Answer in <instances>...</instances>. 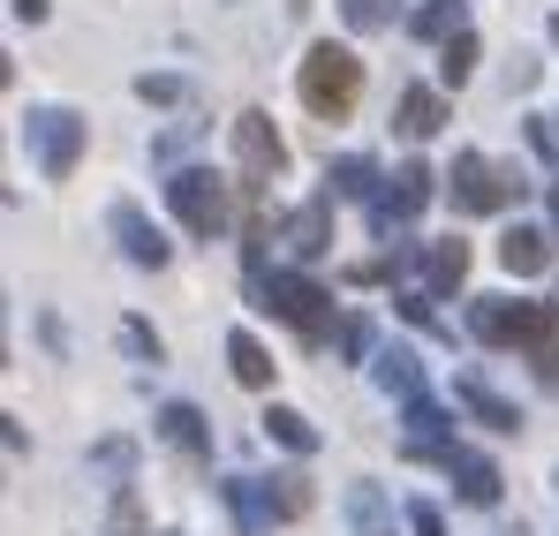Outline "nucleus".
Here are the masks:
<instances>
[{"instance_id": "nucleus-1", "label": "nucleus", "mask_w": 559, "mask_h": 536, "mask_svg": "<svg viewBox=\"0 0 559 536\" xmlns=\"http://www.w3.org/2000/svg\"><path fill=\"white\" fill-rule=\"evenodd\" d=\"M302 106L318 114V121H341L348 106H356V91H364V61L348 53V46H333V38H318L310 53H302Z\"/></svg>"}, {"instance_id": "nucleus-2", "label": "nucleus", "mask_w": 559, "mask_h": 536, "mask_svg": "<svg viewBox=\"0 0 559 536\" xmlns=\"http://www.w3.org/2000/svg\"><path fill=\"white\" fill-rule=\"evenodd\" d=\"M84 136H92V129H84V114H69V106H31V114H23V144H31V159H38L46 181L76 175Z\"/></svg>"}, {"instance_id": "nucleus-3", "label": "nucleus", "mask_w": 559, "mask_h": 536, "mask_svg": "<svg viewBox=\"0 0 559 536\" xmlns=\"http://www.w3.org/2000/svg\"><path fill=\"white\" fill-rule=\"evenodd\" d=\"M468 325H476V341H491V348H545L559 325L552 302H507V295H484L476 310H468Z\"/></svg>"}, {"instance_id": "nucleus-4", "label": "nucleus", "mask_w": 559, "mask_h": 536, "mask_svg": "<svg viewBox=\"0 0 559 536\" xmlns=\"http://www.w3.org/2000/svg\"><path fill=\"white\" fill-rule=\"evenodd\" d=\"M167 204H175V219H182L189 235H219V227L235 219V204H227V181H212L204 167H182V175L167 181Z\"/></svg>"}, {"instance_id": "nucleus-5", "label": "nucleus", "mask_w": 559, "mask_h": 536, "mask_svg": "<svg viewBox=\"0 0 559 536\" xmlns=\"http://www.w3.org/2000/svg\"><path fill=\"white\" fill-rule=\"evenodd\" d=\"M265 310H280L302 341H325V325H333V295L310 287L302 272H273V279H265Z\"/></svg>"}, {"instance_id": "nucleus-6", "label": "nucleus", "mask_w": 559, "mask_h": 536, "mask_svg": "<svg viewBox=\"0 0 559 536\" xmlns=\"http://www.w3.org/2000/svg\"><path fill=\"white\" fill-rule=\"evenodd\" d=\"M514 196H522V181L507 175L499 159L454 152V212H499V204H514Z\"/></svg>"}, {"instance_id": "nucleus-7", "label": "nucleus", "mask_w": 559, "mask_h": 536, "mask_svg": "<svg viewBox=\"0 0 559 536\" xmlns=\"http://www.w3.org/2000/svg\"><path fill=\"white\" fill-rule=\"evenodd\" d=\"M235 159H242V175H250V189L258 181H273L280 167H287V144H280V129L250 106V114H235Z\"/></svg>"}, {"instance_id": "nucleus-8", "label": "nucleus", "mask_w": 559, "mask_h": 536, "mask_svg": "<svg viewBox=\"0 0 559 536\" xmlns=\"http://www.w3.org/2000/svg\"><path fill=\"white\" fill-rule=\"evenodd\" d=\"M280 235H287V250H295V258H325V250H333V196H310V204H295Z\"/></svg>"}, {"instance_id": "nucleus-9", "label": "nucleus", "mask_w": 559, "mask_h": 536, "mask_svg": "<svg viewBox=\"0 0 559 536\" xmlns=\"http://www.w3.org/2000/svg\"><path fill=\"white\" fill-rule=\"evenodd\" d=\"M424 204H431V167H424V159H408V167L393 175V189L378 196V227H393V219H416Z\"/></svg>"}, {"instance_id": "nucleus-10", "label": "nucleus", "mask_w": 559, "mask_h": 536, "mask_svg": "<svg viewBox=\"0 0 559 536\" xmlns=\"http://www.w3.org/2000/svg\"><path fill=\"white\" fill-rule=\"evenodd\" d=\"M114 235H121V250H129L136 265H167V235H159L136 204H114Z\"/></svg>"}, {"instance_id": "nucleus-11", "label": "nucleus", "mask_w": 559, "mask_h": 536, "mask_svg": "<svg viewBox=\"0 0 559 536\" xmlns=\"http://www.w3.org/2000/svg\"><path fill=\"white\" fill-rule=\"evenodd\" d=\"M454 401H462L468 416L484 424V431H522V416H514V401H499L484 378H454Z\"/></svg>"}, {"instance_id": "nucleus-12", "label": "nucleus", "mask_w": 559, "mask_h": 536, "mask_svg": "<svg viewBox=\"0 0 559 536\" xmlns=\"http://www.w3.org/2000/svg\"><path fill=\"white\" fill-rule=\"evenodd\" d=\"M393 129H401V136H408V144H424V136H439V129H447V98H439V91H401V121H393Z\"/></svg>"}, {"instance_id": "nucleus-13", "label": "nucleus", "mask_w": 559, "mask_h": 536, "mask_svg": "<svg viewBox=\"0 0 559 536\" xmlns=\"http://www.w3.org/2000/svg\"><path fill=\"white\" fill-rule=\"evenodd\" d=\"M499 265L522 272V279L545 272V265H552V235H537V227H507V235H499Z\"/></svg>"}, {"instance_id": "nucleus-14", "label": "nucleus", "mask_w": 559, "mask_h": 536, "mask_svg": "<svg viewBox=\"0 0 559 536\" xmlns=\"http://www.w3.org/2000/svg\"><path fill=\"white\" fill-rule=\"evenodd\" d=\"M447 476H462V499L468 507H491V499H499V468H491V461H484V453H447Z\"/></svg>"}, {"instance_id": "nucleus-15", "label": "nucleus", "mask_w": 559, "mask_h": 536, "mask_svg": "<svg viewBox=\"0 0 559 536\" xmlns=\"http://www.w3.org/2000/svg\"><path fill=\"white\" fill-rule=\"evenodd\" d=\"M159 439H167L175 453H189V461H204V453H212V439H204V416H197V408H182V401L159 416Z\"/></svg>"}, {"instance_id": "nucleus-16", "label": "nucleus", "mask_w": 559, "mask_h": 536, "mask_svg": "<svg viewBox=\"0 0 559 536\" xmlns=\"http://www.w3.org/2000/svg\"><path fill=\"white\" fill-rule=\"evenodd\" d=\"M462 31H468V8H462V0H431V8L416 15V38H439V46H447V38H462Z\"/></svg>"}, {"instance_id": "nucleus-17", "label": "nucleus", "mask_w": 559, "mask_h": 536, "mask_svg": "<svg viewBox=\"0 0 559 536\" xmlns=\"http://www.w3.org/2000/svg\"><path fill=\"white\" fill-rule=\"evenodd\" d=\"M227 362H235V378H242V385H273V356H265L250 333H235V341H227Z\"/></svg>"}, {"instance_id": "nucleus-18", "label": "nucleus", "mask_w": 559, "mask_h": 536, "mask_svg": "<svg viewBox=\"0 0 559 536\" xmlns=\"http://www.w3.org/2000/svg\"><path fill=\"white\" fill-rule=\"evenodd\" d=\"M265 439H280L287 453H310V446H318L310 416H295V408H265Z\"/></svg>"}, {"instance_id": "nucleus-19", "label": "nucleus", "mask_w": 559, "mask_h": 536, "mask_svg": "<svg viewBox=\"0 0 559 536\" xmlns=\"http://www.w3.org/2000/svg\"><path fill=\"white\" fill-rule=\"evenodd\" d=\"M378 385H385V393H401V401H416V385H424V378H416V356H408V348L378 356Z\"/></svg>"}, {"instance_id": "nucleus-20", "label": "nucleus", "mask_w": 559, "mask_h": 536, "mask_svg": "<svg viewBox=\"0 0 559 536\" xmlns=\"http://www.w3.org/2000/svg\"><path fill=\"white\" fill-rule=\"evenodd\" d=\"M439 76H447V84H468V76H476V38H447V53H439Z\"/></svg>"}, {"instance_id": "nucleus-21", "label": "nucleus", "mask_w": 559, "mask_h": 536, "mask_svg": "<svg viewBox=\"0 0 559 536\" xmlns=\"http://www.w3.org/2000/svg\"><path fill=\"white\" fill-rule=\"evenodd\" d=\"M462 272H468V242H439L431 250V287H462Z\"/></svg>"}, {"instance_id": "nucleus-22", "label": "nucleus", "mask_w": 559, "mask_h": 536, "mask_svg": "<svg viewBox=\"0 0 559 536\" xmlns=\"http://www.w3.org/2000/svg\"><path fill=\"white\" fill-rule=\"evenodd\" d=\"M341 15H348V31H385L393 23V0H341Z\"/></svg>"}, {"instance_id": "nucleus-23", "label": "nucleus", "mask_w": 559, "mask_h": 536, "mask_svg": "<svg viewBox=\"0 0 559 536\" xmlns=\"http://www.w3.org/2000/svg\"><path fill=\"white\" fill-rule=\"evenodd\" d=\"M371 159H341V167H333V189H341V196H371Z\"/></svg>"}, {"instance_id": "nucleus-24", "label": "nucleus", "mask_w": 559, "mask_h": 536, "mask_svg": "<svg viewBox=\"0 0 559 536\" xmlns=\"http://www.w3.org/2000/svg\"><path fill=\"white\" fill-rule=\"evenodd\" d=\"M182 76H136V98H144V106H182Z\"/></svg>"}, {"instance_id": "nucleus-25", "label": "nucleus", "mask_w": 559, "mask_h": 536, "mask_svg": "<svg viewBox=\"0 0 559 536\" xmlns=\"http://www.w3.org/2000/svg\"><path fill=\"white\" fill-rule=\"evenodd\" d=\"M280 484V514H310V476H273Z\"/></svg>"}, {"instance_id": "nucleus-26", "label": "nucleus", "mask_w": 559, "mask_h": 536, "mask_svg": "<svg viewBox=\"0 0 559 536\" xmlns=\"http://www.w3.org/2000/svg\"><path fill=\"white\" fill-rule=\"evenodd\" d=\"M121 341H129L136 356H152V362H159V333H144V318H129V325H121Z\"/></svg>"}, {"instance_id": "nucleus-27", "label": "nucleus", "mask_w": 559, "mask_h": 536, "mask_svg": "<svg viewBox=\"0 0 559 536\" xmlns=\"http://www.w3.org/2000/svg\"><path fill=\"white\" fill-rule=\"evenodd\" d=\"M408 529H416V536H447V522H439V507L416 499V507H408Z\"/></svg>"}, {"instance_id": "nucleus-28", "label": "nucleus", "mask_w": 559, "mask_h": 536, "mask_svg": "<svg viewBox=\"0 0 559 536\" xmlns=\"http://www.w3.org/2000/svg\"><path fill=\"white\" fill-rule=\"evenodd\" d=\"M364 348H371V325L348 318V325H341V356H364Z\"/></svg>"}, {"instance_id": "nucleus-29", "label": "nucleus", "mask_w": 559, "mask_h": 536, "mask_svg": "<svg viewBox=\"0 0 559 536\" xmlns=\"http://www.w3.org/2000/svg\"><path fill=\"white\" fill-rule=\"evenodd\" d=\"M15 23H46V0H15Z\"/></svg>"}, {"instance_id": "nucleus-30", "label": "nucleus", "mask_w": 559, "mask_h": 536, "mask_svg": "<svg viewBox=\"0 0 559 536\" xmlns=\"http://www.w3.org/2000/svg\"><path fill=\"white\" fill-rule=\"evenodd\" d=\"M537 370H545V385L559 393V348H545V362H537Z\"/></svg>"}, {"instance_id": "nucleus-31", "label": "nucleus", "mask_w": 559, "mask_h": 536, "mask_svg": "<svg viewBox=\"0 0 559 536\" xmlns=\"http://www.w3.org/2000/svg\"><path fill=\"white\" fill-rule=\"evenodd\" d=\"M287 8H295V15H302V8H310V0H287Z\"/></svg>"}, {"instance_id": "nucleus-32", "label": "nucleus", "mask_w": 559, "mask_h": 536, "mask_svg": "<svg viewBox=\"0 0 559 536\" xmlns=\"http://www.w3.org/2000/svg\"><path fill=\"white\" fill-rule=\"evenodd\" d=\"M552 38H559V15H552Z\"/></svg>"}, {"instance_id": "nucleus-33", "label": "nucleus", "mask_w": 559, "mask_h": 536, "mask_svg": "<svg viewBox=\"0 0 559 536\" xmlns=\"http://www.w3.org/2000/svg\"><path fill=\"white\" fill-rule=\"evenodd\" d=\"M552 219H559V196H552Z\"/></svg>"}]
</instances>
